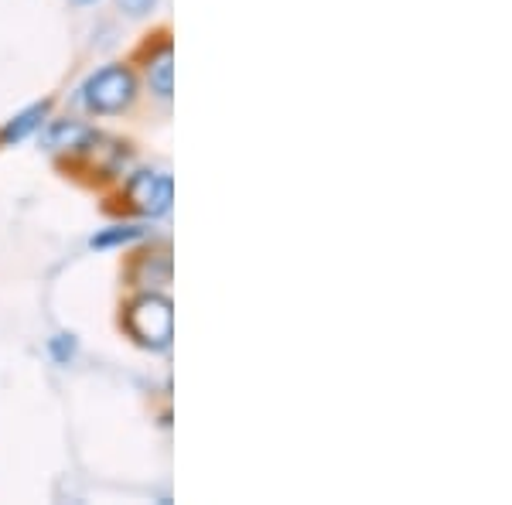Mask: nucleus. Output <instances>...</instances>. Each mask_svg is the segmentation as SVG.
<instances>
[{"instance_id": "nucleus-2", "label": "nucleus", "mask_w": 512, "mask_h": 505, "mask_svg": "<svg viewBox=\"0 0 512 505\" xmlns=\"http://www.w3.org/2000/svg\"><path fill=\"white\" fill-rule=\"evenodd\" d=\"M127 328L144 349H168L171 342V301L168 297H140L127 311Z\"/></svg>"}, {"instance_id": "nucleus-8", "label": "nucleus", "mask_w": 512, "mask_h": 505, "mask_svg": "<svg viewBox=\"0 0 512 505\" xmlns=\"http://www.w3.org/2000/svg\"><path fill=\"white\" fill-rule=\"evenodd\" d=\"M52 352H55V359H59V362H69L72 352H76V342H72V335L52 338Z\"/></svg>"}, {"instance_id": "nucleus-5", "label": "nucleus", "mask_w": 512, "mask_h": 505, "mask_svg": "<svg viewBox=\"0 0 512 505\" xmlns=\"http://www.w3.org/2000/svg\"><path fill=\"white\" fill-rule=\"evenodd\" d=\"M171 76H175V65H171V52H161L158 59L147 65V79H151V89L158 96H164V99L171 96Z\"/></svg>"}, {"instance_id": "nucleus-9", "label": "nucleus", "mask_w": 512, "mask_h": 505, "mask_svg": "<svg viewBox=\"0 0 512 505\" xmlns=\"http://www.w3.org/2000/svg\"><path fill=\"white\" fill-rule=\"evenodd\" d=\"M123 7H127L130 14H144L154 7V0H123Z\"/></svg>"}, {"instance_id": "nucleus-3", "label": "nucleus", "mask_w": 512, "mask_h": 505, "mask_svg": "<svg viewBox=\"0 0 512 505\" xmlns=\"http://www.w3.org/2000/svg\"><path fill=\"white\" fill-rule=\"evenodd\" d=\"M127 195L137 212L164 215L171 209V178L161 175V171H140V175L130 178Z\"/></svg>"}, {"instance_id": "nucleus-6", "label": "nucleus", "mask_w": 512, "mask_h": 505, "mask_svg": "<svg viewBox=\"0 0 512 505\" xmlns=\"http://www.w3.org/2000/svg\"><path fill=\"white\" fill-rule=\"evenodd\" d=\"M86 137V127H79V123H52L45 134V147H72L76 140Z\"/></svg>"}, {"instance_id": "nucleus-1", "label": "nucleus", "mask_w": 512, "mask_h": 505, "mask_svg": "<svg viewBox=\"0 0 512 505\" xmlns=\"http://www.w3.org/2000/svg\"><path fill=\"white\" fill-rule=\"evenodd\" d=\"M134 93H137L134 76H130L123 65H106V69H99L96 76L82 86V103H86L93 113L110 117V113L127 110Z\"/></svg>"}, {"instance_id": "nucleus-7", "label": "nucleus", "mask_w": 512, "mask_h": 505, "mask_svg": "<svg viewBox=\"0 0 512 505\" xmlns=\"http://www.w3.org/2000/svg\"><path fill=\"white\" fill-rule=\"evenodd\" d=\"M137 236H140L137 226H113V229H106V233L93 236V246H96V250H106V246L130 243V239H137Z\"/></svg>"}, {"instance_id": "nucleus-10", "label": "nucleus", "mask_w": 512, "mask_h": 505, "mask_svg": "<svg viewBox=\"0 0 512 505\" xmlns=\"http://www.w3.org/2000/svg\"><path fill=\"white\" fill-rule=\"evenodd\" d=\"M76 4H89V0H76Z\"/></svg>"}, {"instance_id": "nucleus-4", "label": "nucleus", "mask_w": 512, "mask_h": 505, "mask_svg": "<svg viewBox=\"0 0 512 505\" xmlns=\"http://www.w3.org/2000/svg\"><path fill=\"white\" fill-rule=\"evenodd\" d=\"M45 113H48V103H35V106H28L24 113H18L11 123H7L4 130H0V144L4 147H11V144H21L24 137L31 134L35 127H41V120H45Z\"/></svg>"}]
</instances>
